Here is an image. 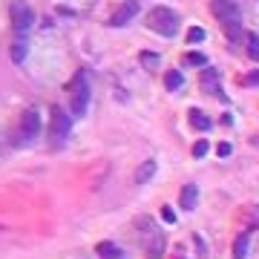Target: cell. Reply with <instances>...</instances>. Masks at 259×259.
<instances>
[{
	"mask_svg": "<svg viewBox=\"0 0 259 259\" xmlns=\"http://www.w3.org/2000/svg\"><path fill=\"white\" fill-rule=\"evenodd\" d=\"M210 12L216 15V20H219L227 40H233V43L242 40V15H239V6L233 0H213Z\"/></svg>",
	"mask_w": 259,
	"mask_h": 259,
	"instance_id": "cell-1",
	"label": "cell"
},
{
	"mask_svg": "<svg viewBox=\"0 0 259 259\" xmlns=\"http://www.w3.org/2000/svg\"><path fill=\"white\" fill-rule=\"evenodd\" d=\"M69 107H72V115L81 118L87 115V107H90V81H87V72H75V78L69 81Z\"/></svg>",
	"mask_w": 259,
	"mask_h": 259,
	"instance_id": "cell-2",
	"label": "cell"
},
{
	"mask_svg": "<svg viewBox=\"0 0 259 259\" xmlns=\"http://www.w3.org/2000/svg\"><path fill=\"white\" fill-rule=\"evenodd\" d=\"M147 26H150L153 32L164 35V37H173V35L179 32V15H176L173 9H167V6H156V9L147 15Z\"/></svg>",
	"mask_w": 259,
	"mask_h": 259,
	"instance_id": "cell-3",
	"label": "cell"
},
{
	"mask_svg": "<svg viewBox=\"0 0 259 259\" xmlns=\"http://www.w3.org/2000/svg\"><path fill=\"white\" fill-rule=\"evenodd\" d=\"M37 135H40V112L37 110H26L20 115V124H18V141L20 144H32Z\"/></svg>",
	"mask_w": 259,
	"mask_h": 259,
	"instance_id": "cell-4",
	"label": "cell"
},
{
	"mask_svg": "<svg viewBox=\"0 0 259 259\" xmlns=\"http://www.w3.org/2000/svg\"><path fill=\"white\" fill-rule=\"evenodd\" d=\"M66 135H69V115H66L61 107H52V124H49V138L52 144H64Z\"/></svg>",
	"mask_w": 259,
	"mask_h": 259,
	"instance_id": "cell-5",
	"label": "cell"
},
{
	"mask_svg": "<svg viewBox=\"0 0 259 259\" xmlns=\"http://www.w3.org/2000/svg\"><path fill=\"white\" fill-rule=\"evenodd\" d=\"M12 23H15L18 35H26L29 29H32V23H35L32 9H29L26 3H12Z\"/></svg>",
	"mask_w": 259,
	"mask_h": 259,
	"instance_id": "cell-6",
	"label": "cell"
},
{
	"mask_svg": "<svg viewBox=\"0 0 259 259\" xmlns=\"http://www.w3.org/2000/svg\"><path fill=\"white\" fill-rule=\"evenodd\" d=\"M135 15H138V0H124V3H121V6L110 15V26L121 29V26H127Z\"/></svg>",
	"mask_w": 259,
	"mask_h": 259,
	"instance_id": "cell-7",
	"label": "cell"
},
{
	"mask_svg": "<svg viewBox=\"0 0 259 259\" xmlns=\"http://www.w3.org/2000/svg\"><path fill=\"white\" fill-rule=\"evenodd\" d=\"M196 199H199V187H196V185H185V187H182V196H179V207H182V210H193Z\"/></svg>",
	"mask_w": 259,
	"mask_h": 259,
	"instance_id": "cell-8",
	"label": "cell"
},
{
	"mask_svg": "<svg viewBox=\"0 0 259 259\" xmlns=\"http://www.w3.org/2000/svg\"><path fill=\"white\" fill-rule=\"evenodd\" d=\"M153 176H156V162H153V159H147V162L138 164V170H135V176H132V179H135V185H147Z\"/></svg>",
	"mask_w": 259,
	"mask_h": 259,
	"instance_id": "cell-9",
	"label": "cell"
},
{
	"mask_svg": "<svg viewBox=\"0 0 259 259\" xmlns=\"http://www.w3.org/2000/svg\"><path fill=\"white\" fill-rule=\"evenodd\" d=\"M98 257L101 259H121V248L112 245V242H98Z\"/></svg>",
	"mask_w": 259,
	"mask_h": 259,
	"instance_id": "cell-10",
	"label": "cell"
},
{
	"mask_svg": "<svg viewBox=\"0 0 259 259\" xmlns=\"http://www.w3.org/2000/svg\"><path fill=\"white\" fill-rule=\"evenodd\" d=\"M248 245H251V236H248V233H239L236 242H233V259H245L248 257Z\"/></svg>",
	"mask_w": 259,
	"mask_h": 259,
	"instance_id": "cell-11",
	"label": "cell"
},
{
	"mask_svg": "<svg viewBox=\"0 0 259 259\" xmlns=\"http://www.w3.org/2000/svg\"><path fill=\"white\" fill-rule=\"evenodd\" d=\"M182 84H185V78H182V72H179V69H170V72L164 75V87H167L170 92H179V90H182Z\"/></svg>",
	"mask_w": 259,
	"mask_h": 259,
	"instance_id": "cell-12",
	"label": "cell"
},
{
	"mask_svg": "<svg viewBox=\"0 0 259 259\" xmlns=\"http://www.w3.org/2000/svg\"><path fill=\"white\" fill-rule=\"evenodd\" d=\"M26 49H29V43H26V37L20 35V37L12 43V61H15V64H20V61L26 58Z\"/></svg>",
	"mask_w": 259,
	"mask_h": 259,
	"instance_id": "cell-13",
	"label": "cell"
},
{
	"mask_svg": "<svg viewBox=\"0 0 259 259\" xmlns=\"http://www.w3.org/2000/svg\"><path fill=\"white\" fill-rule=\"evenodd\" d=\"M202 87H204L207 92H213V95L219 92V90H216V69H202Z\"/></svg>",
	"mask_w": 259,
	"mask_h": 259,
	"instance_id": "cell-14",
	"label": "cell"
},
{
	"mask_svg": "<svg viewBox=\"0 0 259 259\" xmlns=\"http://www.w3.org/2000/svg\"><path fill=\"white\" fill-rule=\"evenodd\" d=\"M187 115H190V124H193L196 130H207V127H210V118H207L202 110H190Z\"/></svg>",
	"mask_w": 259,
	"mask_h": 259,
	"instance_id": "cell-15",
	"label": "cell"
},
{
	"mask_svg": "<svg viewBox=\"0 0 259 259\" xmlns=\"http://www.w3.org/2000/svg\"><path fill=\"white\" fill-rule=\"evenodd\" d=\"M141 66H144L147 72H156V66H159V55H153V52H141Z\"/></svg>",
	"mask_w": 259,
	"mask_h": 259,
	"instance_id": "cell-16",
	"label": "cell"
},
{
	"mask_svg": "<svg viewBox=\"0 0 259 259\" xmlns=\"http://www.w3.org/2000/svg\"><path fill=\"white\" fill-rule=\"evenodd\" d=\"M185 61H187L190 66H204V64H207V58H204L202 52H187V55H185Z\"/></svg>",
	"mask_w": 259,
	"mask_h": 259,
	"instance_id": "cell-17",
	"label": "cell"
},
{
	"mask_svg": "<svg viewBox=\"0 0 259 259\" xmlns=\"http://www.w3.org/2000/svg\"><path fill=\"white\" fill-rule=\"evenodd\" d=\"M207 150H210V144H207L204 138L193 144V156H196V159H204V156H207Z\"/></svg>",
	"mask_w": 259,
	"mask_h": 259,
	"instance_id": "cell-18",
	"label": "cell"
},
{
	"mask_svg": "<svg viewBox=\"0 0 259 259\" xmlns=\"http://www.w3.org/2000/svg\"><path fill=\"white\" fill-rule=\"evenodd\" d=\"M202 40H204V29H199V26L187 29V43H202Z\"/></svg>",
	"mask_w": 259,
	"mask_h": 259,
	"instance_id": "cell-19",
	"label": "cell"
},
{
	"mask_svg": "<svg viewBox=\"0 0 259 259\" xmlns=\"http://www.w3.org/2000/svg\"><path fill=\"white\" fill-rule=\"evenodd\" d=\"M216 153H219V156H222V159H227V156H230V153H233V144H230V141H222V144H219V147H216Z\"/></svg>",
	"mask_w": 259,
	"mask_h": 259,
	"instance_id": "cell-20",
	"label": "cell"
},
{
	"mask_svg": "<svg viewBox=\"0 0 259 259\" xmlns=\"http://www.w3.org/2000/svg\"><path fill=\"white\" fill-rule=\"evenodd\" d=\"M162 219H164V222H176V213H173L170 207H164V210H162Z\"/></svg>",
	"mask_w": 259,
	"mask_h": 259,
	"instance_id": "cell-21",
	"label": "cell"
}]
</instances>
